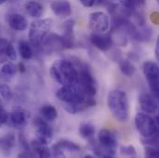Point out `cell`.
Wrapping results in <instances>:
<instances>
[{"instance_id":"1","label":"cell","mask_w":159,"mask_h":158,"mask_svg":"<svg viewBox=\"0 0 159 158\" xmlns=\"http://www.w3.org/2000/svg\"><path fill=\"white\" fill-rule=\"evenodd\" d=\"M50 76L61 85L73 84L77 82L78 70L69 59L56 60L49 70Z\"/></svg>"},{"instance_id":"2","label":"cell","mask_w":159,"mask_h":158,"mask_svg":"<svg viewBox=\"0 0 159 158\" xmlns=\"http://www.w3.org/2000/svg\"><path fill=\"white\" fill-rule=\"evenodd\" d=\"M107 103L108 109L117 120L120 122L127 121L129 119V106L127 93L119 89L112 90L108 93Z\"/></svg>"},{"instance_id":"3","label":"cell","mask_w":159,"mask_h":158,"mask_svg":"<svg viewBox=\"0 0 159 158\" xmlns=\"http://www.w3.org/2000/svg\"><path fill=\"white\" fill-rule=\"evenodd\" d=\"M52 20L49 19H37L32 22L29 29V40L33 46H41L43 42L49 34Z\"/></svg>"},{"instance_id":"4","label":"cell","mask_w":159,"mask_h":158,"mask_svg":"<svg viewBox=\"0 0 159 158\" xmlns=\"http://www.w3.org/2000/svg\"><path fill=\"white\" fill-rule=\"evenodd\" d=\"M57 97L58 100L64 102L66 105H72L83 102L89 95H87L77 83L62 85L57 92Z\"/></svg>"},{"instance_id":"5","label":"cell","mask_w":159,"mask_h":158,"mask_svg":"<svg viewBox=\"0 0 159 158\" xmlns=\"http://www.w3.org/2000/svg\"><path fill=\"white\" fill-rule=\"evenodd\" d=\"M134 124L137 131L143 138H150L157 132L156 120L147 113H137L134 119Z\"/></svg>"},{"instance_id":"6","label":"cell","mask_w":159,"mask_h":158,"mask_svg":"<svg viewBox=\"0 0 159 158\" xmlns=\"http://www.w3.org/2000/svg\"><path fill=\"white\" fill-rule=\"evenodd\" d=\"M109 16L103 11H94L89 15L88 26L93 33L105 34L110 28Z\"/></svg>"},{"instance_id":"7","label":"cell","mask_w":159,"mask_h":158,"mask_svg":"<svg viewBox=\"0 0 159 158\" xmlns=\"http://www.w3.org/2000/svg\"><path fill=\"white\" fill-rule=\"evenodd\" d=\"M76 83L87 95L95 96L97 93L95 79L88 69L82 68L78 70V78Z\"/></svg>"},{"instance_id":"8","label":"cell","mask_w":159,"mask_h":158,"mask_svg":"<svg viewBox=\"0 0 159 158\" xmlns=\"http://www.w3.org/2000/svg\"><path fill=\"white\" fill-rule=\"evenodd\" d=\"M34 125L35 129L36 139L45 144L50 143L54 137V131L49 124L46 122V120L37 118L34 121Z\"/></svg>"},{"instance_id":"9","label":"cell","mask_w":159,"mask_h":158,"mask_svg":"<svg viewBox=\"0 0 159 158\" xmlns=\"http://www.w3.org/2000/svg\"><path fill=\"white\" fill-rule=\"evenodd\" d=\"M42 47L44 52L49 54V53L59 52L61 50H64L67 48V45L64 36L56 34H50L43 42Z\"/></svg>"},{"instance_id":"10","label":"cell","mask_w":159,"mask_h":158,"mask_svg":"<svg viewBox=\"0 0 159 158\" xmlns=\"http://www.w3.org/2000/svg\"><path fill=\"white\" fill-rule=\"evenodd\" d=\"M90 42L94 47L104 52L108 51L114 44L111 37V34H106V33L105 34L93 33L90 36Z\"/></svg>"},{"instance_id":"11","label":"cell","mask_w":159,"mask_h":158,"mask_svg":"<svg viewBox=\"0 0 159 158\" xmlns=\"http://www.w3.org/2000/svg\"><path fill=\"white\" fill-rule=\"evenodd\" d=\"M97 140L98 143L107 149L117 151V146H118V141H117V135L107 129H103L98 132L97 135Z\"/></svg>"},{"instance_id":"12","label":"cell","mask_w":159,"mask_h":158,"mask_svg":"<svg viewBox=\"0 0 159 158\" xmlns=\"http://www.w3.org/2000/svg\"><path fill=\"white\" fill-rule=\"evenodd\" d=\"M53 13L59 18H68L72 13V7L69 0H55L50 5Z\"/></svg>"},{"instance_id":"13","label":"cell","mask_w":159,"mask_h":158,"mask_svg":"<svg viewBox=\"0 0 159 158\" xmlns=\"http://www.w3.org/2000/svg\"><path fill=\"white\" fill-rule=\"evenodd\" d=\"M139 104L141 109L147 114H154L158 109V105L156 98L149 93H143L139 96Z\"/></svg>"},{"instance_id":"14","label":"cell","mask_w":159,"mask_h":158,"mask_svg":"<svg viewBox=\"0 0 159 158\" xmlns=\"http://www.w3.org/2000/svg\"><path fill=\"white\" fill-rule=\"evenodd\" d=\"M28 119H29L28 113L20 107L14 108L9 116L11 124L16 129H23L28 123Z\"/></svg>"},{"instance_id":"15","label":"cell","mask_w":159,"mask_h":158,"mask_svg":"<svg viewBox=\"0 0 159 158\" xmlns=\"http://www.w3.org/2000/svg\"><path fill=\"white\" fill-rule=\"evenodd\" d=\"M7 23L9 27L17 32H23L28 28V20L21 14L12 13L7 18Z\"/></svg>"},{"instance_id":"16","label":"cell","mask_w":159,"mask_h":158,"mask_svg":"<svg viewBox=\"0 0 159 158\" xmlns=\"http://www.w3.org/2000/svg\"><path fill=\"white\" fill-rule=\"evenodd\" d=\"M95 105H96V101L94 99V96H90L86 100H84L83 102L77 103V104H72V105H66L65 109L70 114L75 115V114H78V113L87 110L90 107L94 106Z\"/></svg>"},{"instance_id":"17","label":"cell","mask_w":159,"mask_h":158,"mask_svg":"<svg viewBox=\"0 0 159 158\" xmlns=\"http://www.w3.org/2000/svg\"><path fill=\"white\" fill-rule=\"evenodd\" d=\"M143 71L148 82L159 79V66L154 61H145L143 65Z\"/></svg>"},{"instance_id":"18","label":"cell","mask_w":159,"mask_h":158,"mask_svg":"<svg viewBox=\"0 0 159 158\" xmlns=\"http://www.w3.org/2000/svg\"><path fill=\"white\" fill-rule=\"evenodd\" d=\"M16 142V137L13 133L9 132L0 137V153L8 156L10 155Z\"/></svg>"},{"instance_id":"19","label":"cell","mask_w":159,"mask_h":158,"mask_svg":"<svg viewBox=\"0 0 159 158\" xmlns=\"http://www.w3.org/2000/svg\"><path fill=\"white\" fill-rule=\"evenodd\" d=\"M31 148L39 157L47 158L51 156V151L47 144L42 142L38 139L33 140L31 142Z\"/></svg>"},{"instance_id":"20","label":"cell","mask_w":159,"mask_h":158,"mask_svg":"<svg viewBox=\"0 0 159 158\" xmlns=\"http://www.w3.org/2000/svg\"><path fill=\"white\" fill-rule=\"evenodd\" d=\"M25 9L27 11V13L32 18H34V19L41 18L43 13V7L40 4L39 2L34 1V0L29 1L25 5Z\"/></svg>"},{"instance_id":"21","label":"cell","mask_w":159,"mask_h":158,"mask_svg":"<svg viewBox=\"0 0 159 158\" xmlns=\"http://www.w3.org/2000/svg\"><path fill=\"white\" fill-rule=\"evenodd\" d=\"M55 146H57V148H59L63 152L68 151V152H70V153H78V152L80 151V147L77 143H75V142H71L70 140H66V139L60 140L58 142H57L55 144Z\"/></svg>"},{"instance_id":"22","label":"cell","mask_w":159,"mask_h":158,"mask_svg":"<svg viewBox=\"0 0 159 158\" xmlns=\"http://www.w3.org/2000/svg\"><path fill=\"white\" fill-rule=\"evenodd\" d=\"M119 70L121 73L127 77H132L135 72H136V68L135 66L127 59H120L119 61Z\"/></svg>"},{"instance_id":"23","label":"cell","mask_w":159,"mask_h":158,"mask_svg":"<svg viewBox=\"0 0 159 158\" xmlns=\"http://www.w3.org/2000/svg\"><path fill=\"white\" fill-rule=\"evenodd\" d=\"M19 51L20 56L25 60H29L34 56V49L32 47V43H28L27 41H21L19 43Z\"/></svg>"},{"instance_id":"24","label":"cell","mask_w":159,"mask_h":158,"mask_svg":"<svg viewBox=\"0 0 159 158\" xmlns=\"http://www.w3.org/2000/svg\"><path fill=\"white\" fill-rule=\"evenodd\" d=\"M43 118L46 121H54L57 118V110L52 105H44L40 110Z\"/></svg>"},{"instance_id":"25","label":"cell","mask_w":159,"mask_h":158,"mask_svg":"<svg viewBox=\"0 0 159 158\" xmlns=\"http://www.w3.org/2000/svg\"><path fill=\"white\" fill-rule=\"evenodd\" d=\"M79 133L83 139H91L95 134V127L89 122L82 123L80 125Z\"/></svg>"},{"instance_id":"26","label":"cell","mask_w":159,"mask_h":158,"mask_svg":"<svg viewBox=\"0 0 159 158\" xmlns=\"http://www.w3.org/2000/svg\"><path fill=\"white\" fill-rule=\"evenodd\" d=\"M93 151L94 156H98V157H114L116 156L117 151L114 150H110L107 148H105L103 146H101L98 142L93 144Z\"/></svg>"},{"instance_id":"27","label":"cell","mask_w":159,"mask_h":158,"mask_svg":"<svg viewBox=\"0 0 159 158\" xmlns=\"http://www.w3.org/2000/svg\"><path fill=\"white\" fill-rule=\"evenodd\" d=\"M0 71H1V74L4 75V76L12 77V76H14L17 73L18 66H16L12 62H6V63L3 64Z\"/></svg>"},{"instance_id":"28","label":"cell","mask_w":159,"mask_h":158,"mask_svg":"<svg viewBox=\"0 0 159 158\" xmlns=\"http://www.w3.org/2000/svg\"><path fill=\"white\" fill-rule=\"evenodd\" d=\"M9 42L6 38H0V64H4L8 61L7 57V46Z\"/></svg>"},{"instance_id":"29","label":"cell","mask_w":159,"mask_h":158,"mask_svg":"<svg viewBox=\"0 0 159 158\" xmlns=\"http://www.w3.org/2000/svg\"><path fill=\"white\" fill-rule=\"evenodd\" d=\"M120 155L124 156H129V157H136L137 153L136 149L133 145H125L120 148Z\"/></svg>"},{"instance_id":"30","label":"cell","mask_w":159,"mask_h":158,"mask_svg":"<svg viewBox=\"0 0 159 158\" xmlns=\"http://www.w3.org/2000/svg\"><path fill=\"white\" fill-rule=\"evenodd\" d=\"M144 156L148 158H159V148L152 145H147L144 148Z\"/></svg>"},{"instance_id":"31","label":"cell","mask_w":159,"mask_h":158,"mask_svg":"<svg viewBox=\"0 0 159 158\" xmlns=\"http://www.w3.org/2000/svg\"><path fill=\"white\" fill-rule=\"evenodd\" d=\"M0 95L7 101L11 100L12 98V92L8 85L7 84H0Z\"/></svg>"},{"instance_id":"32","label":"cell","mask_w":159,"mask_h":158,"mask_svg":"<svg viewBox=\"0 0 159 158\" xmlns=\"http://www.w3.org/2000/svg\"><path fill=\"white\" fill-rule=\"evenodd\" d=\"M7 57H8V60H10V61H15L17 59L16 49L10 42H9L8 46H7Z\"/></svg>"},{"instance_id":"33","label":"cell","mask_w":159,"mask_h":158,"mask_svg":"<svg viewBox=\"0 0 159 158\" xmlns=\"http://www.w3.org/2000/svg\"><path fill=\"white\" fill-rule=\"evenodd\" d=\"M7 119H8V113L6 111V109H4L2 106H0V128L7 122Z\"/></svg>"},{"instance_id":"34","label":"cell","mask_w":159,"mask_h":158,"mask_svg":"<svg viewBox=\"0 0 159 158\" xmlns=\"http://www.w3.org/2000/svg\"><path fill=\"white\" fill-rule=\"evenodd\" d=\"M150 20L153 24L155 25H159V12L155 11L150 15Z\"/></svg>"},{"instance_id":"35","label":"cell","mask_w":159,"mask_h":158,"mask_svg":"<svg viewBox=\"0 0 159 158\" xmlns=\"http://www.w3.org/2000/svg\"><path fill=\"white\" fill-rule=\"evenodd\" d=\"M79 1L80 3L85 7H92L96 3V0H79Z\"/></svg>"},{"instance_id":"36","label":"cell","mask_w":159,"mask_h":158,"mask_svg":"<svg viewBox=\"0 0 159 158\" xmlns=\"http://www.w3.org/2000/svg\"><path fill=\"white\" fill-rule=\"evenodd\" d=\"M155 56H156V59L159 62V35L157 39L156 43V48H155Z\"/></svg>"},{"instance_id":"37","label":"cell","mask_w":159,"mask_h":158,"mask_svg":"<svg viewBox=\"0 0 159 158\" xmlns=\"http://www.w3.org/2000/svg\"><path fill=\"white\" fill-rule=\"evenodd\" d=\"M18 70H20V72H25L26 71V67L22 62L18 65Z\"/></svg>"},{"instance_id":"38","label":"cell","mask_w":159,"mask_h":158,"mask_svg":"<svg viewBox=\"0 0 159 158\" xmlns=\"http://www.w3.org/2000/svg\"><path fill=\"white\" fill-rule=\"evenodd\" d=\"M15 1H17V0H0V5H2L6 2H15Z\"/></svg>"},{"instance_id":"39","label":"cell","mask_w":159,"mask_h":158,"mask_svg":"<svg viewBox=\"0 0 159 158\" xmlns=\"http://www.w3.org/2000/svg\"><path fill=\"white\" fill-rule=\"evenodd\" d=\"M0 106H2V101H1V98H0Z\"/></svg>"},{"instance_id":"40","label":"cell","mask_w":159,"mask_h":158,"mask_svg":"<svg viewBox=\"0 0 159 158\" xmlns=\"http://www.w3.org/2000/svg\"><path fill=\"white\" fill-rule=\"evenodd\" d=\"M157 2H158V4H159V0H157Z\"/></svg>"},{"instance_id":"41","label":"cell","mask_w":159,"mask_h":158,"mask_svg":"<svg viewBox=\"0 0 159 158\" xmlns=\"http://www.w3.org/2000/svg\"><path fill=\"white\" fill-rule=\"evenodd\" d=\"M158 113H159V109H158ZM158 116H159V115H158Z\"/></svg>"}]
</instances>
